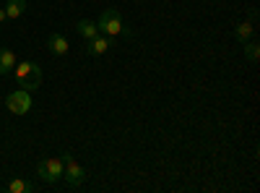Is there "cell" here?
<instances>
[{
  "mask_svg": "<svg viewBox=\"0 0 260 193\" xmlns=\"http://www.w3.org/2000/svg\"><path fill=\"white\" fill-rule=\"evenodd\" d=\"M16 78L21 84V89H26V92H37L39 89V84H42V68L37 66L34 60H21L16 63Z\"/></svg>",
  "mask_w": 260,
  "mask_h": 193,
  "instance_id": "6da1fadb",
  "label": "cell"
},
{
  "mask_svg": "<svg viewBox=\"0 0 260 193\" xmlns=\"http://www.w3.org/2000/svg\"><path fill=\"white\" fill-rule=\"evenodd\" d=\"M99 34H107V37H120V34H130L125 26H122V16L117 8H107L102 16H99V24H96Z\"/></svg>",
  "mask_w": 260,
  "mask_h": 193,
  "instance_id": "7a4b0ae2",
  "label": "cell"
},
{
  "mask_svg": "<svg viewBox=\"0 0 260 193\" xmlns=\"http://www.w3.org/2000/svg\"><path fill=\"white\" fill-rule=\"evenodd\" d=\"M31 104H34V99H31V94H29L26 89L11 92V94L6 97V107H8L13 115H26V113H31Z\"/></svg>",
  "mask_w": 260,
  "mask_h": 193,
  "instance_id": "3957f363",
  "label": "cell"
},
{
  "mask_svg": "<svg viewBox=\"0 0 260 193\" xmlns=\"http://www.w3.org/2000/svg\"><path fill=\"white\" fill-rule=\"evenodd\" d=\"M37 175H39V180H45V183H57L62 178V159L60 157L42 159L39 167H37Z\"/></svg>",
  "mask_w": 260,
  "mask_h": 193,
  "instance_id": "277c9868",
  "label": "cell"
},
{
  "mask_svg": "<svg viewBox=\"0 0 260 193\" xmlns=\"http://www.w3.org/2000/svg\"><path fill=\"white\" fill-rule=\"evenodd\" d=\"M60 159H62V178L68 180V185H73V188L81 185L86 180V170L81 164H76V159L71 154H60Z\"/></svg>",
  "mask_w": 260,
  "mask_h": 193,
  "instance_id": "5b68a950",
  "label": "cell"
},
{
  "mask_svg": "<svg viewBox=\"0 0 260 193\" xmlns=\"http://www.w3.org/2000/svg\"><path fill=\"white\" fill-rule=\"evenodd\" d=\"M112 42H115V37H107V34H96V37H91L89 39V55L91 58H96V55H104L107 50H112Z\"/></svg>",
  "mask_w": 260,
  "mask_h": 193,
  "instance_id": "8992f818",
  "label": "cell"
},
{
  "mask_svg": "<svg viewBox=\"0 0 260 193\" xmlns=\"http://www.w3.org/2000/svg\"><path fill=\"white\" fill-rule=\"evenodd\" d=\"M47 47H50V52L52 55H68V50H71V45H68V39H65L62 34H50V39H47Z\"/></svg>",
  "mask_w": 260,
  "mask_h": 193,
  "instance_id": "52a82bcc",
  "label": "cell"
},
{
  "mask_svg": "<svg viewBox=\"0 0 260 193\" xmlns=\"http://www.w3.org/2000/svg\"><path fill=\"white\" fill-rule=\"evenodd\" d=\"M16 68V55L8 47H0V76H8Z\"/></svg>",
  "mask_w": 260,
  "mask_h": 193,
  "instance_id": "ba28073f",
  "label": "cell"
},
{
  "mask_svg": "<svg viewBox=\"0 0 260 193\" xmlns=\"http://www.w3.org/2000/svg\"><path fill=\"white\" fill-rule=\"evenodd\" d=\"M26 13V0H8L6 3V16L8 18H21Z\"/></svg>",
  "mask_w": 260,
  "mask_h": 193,
  "instance_id": "9c48e42d",
  "label": "cell"
},
{
  "mask_svg": "<svg viewBox=\"0 0 260 193\" xmlns=\"http://www.w3.org/2000/svg\"><path fill=\"white\" fill-rule=\"evenodd\" d=\"M78 34L81 37H86V39H91V37H96L99 34V29H96V24H94V21H89V18H83V21H78Z\"/></svg>",
  "mask_w": 260,
  "mask_h": 193,
  "instance_id": "30bf717a",
  "label": "cell"
},
{
  "mask_svg": "<svg viewBox=\"0 0 260 193\" xmlns=\"http://www.w3.org/2000/svg\"><path fill=\"white\" fill-rule=\"evenodd\" d=\"M8 190H11V193H34V183L16 178V180H11V183H8Z\"/></svg>",
  "mask_w": 260,
  "mask_h": 193,
  "instance_id": "8fae6325",
  "label": "cell"
},
{
  "mask_svg": "<svg viewBox=\"0 0 260 193\" xmlns=\"http://www.w3.org/2000/svg\"><path fill=\"white\" fill-rule=\"evenodd\" d=\"M252 24L250 21H242L240 26H237V42H240V45H245V42H250V37H252Z\"/></svg>",
  "mask_w": 260,
  "mask_h": 193,
  "instance_id": "7c38bea8",
  "label": "cell"
},
{
  "mask_svg": "<svg viewBox=\"0 0 260 193\" xmlns=\"http://www.w3.org/2000/svg\"><path fill=\"white\" fill-rule=\"evenodd\" d=\"M245 55H247L250 60H257V55H260L257 42H245Z\"/></svg>",
  "mask_w": 260,
  "mask_h": 193,
  "instance_id": "4fadbf2b",
  "label": "cell"
},
{
  "mask_svg": "<svg viewBox=\"0 0 260 193\" xmlns=\"http://www.w3.org/2000/svg\"><path fill=\"white\" fill-rule=\"evenodd\" d=\"M6 18H8V16H6V8H0V24H3Z\"/></svg>",
  "mask_w": 260,
  "mask_h": 193,
  "instance_id": "5bb4252c",
  "label": "cell"
}]
</instances>
